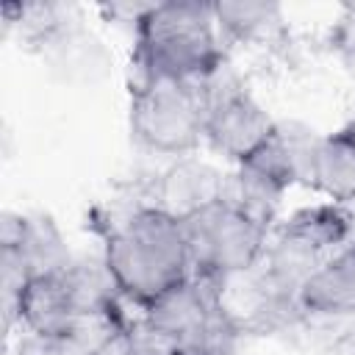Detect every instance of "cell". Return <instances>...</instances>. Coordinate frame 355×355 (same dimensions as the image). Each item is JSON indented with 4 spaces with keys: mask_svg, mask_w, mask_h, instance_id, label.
I'll list each match as a JSON object with an SVG mask.
<instances>
[{
    "mask_svg": "<svg viewBox=\"0 0 355 355\" xmlns=\"http://www.w3.org/2000/svg\"><path fill=\"white\" fill-rule=\"evenodd\" d=\"M227 58L211 3H153L133 33L130 80H202Z\"/></svg>",
    "mask_w": 355,
    "mask_h": 355,
    "instance_id": "6da1fadb",
    "label": "cell"
},
{
    "mask_svg": "<svg viewBox=\"0 0 355 355\" xmlns=\"http://www.w3.org/2000/svg\"><path fill=\"white\" fill-rule=\"evenodd\" d=\"M103 258L111 266L122 297L139 311L191 275L183 222L141 202L116 230L103 239Z\"/></svg>",
    "mask_w": 355,
    "mask_h": 355,
    "instance_id": "7a4b0ae2",
    "label": "cell"
},
{
    "mask_svg": "<svg viewBox=\"0 0 355 355\" xmlns=\"http://www.w3.org/2000/svg\"><path fill=\"white\" fill-rule=\"evenodd\" d=\"M128 125L133 141L155 155H194L205 141V97L200 80L144 78L128 83Z\"/></svg>",
    "mask_w": 355,
    "mask_h": 355,
    "instance_id": "3957f363",
    "label": "cell"
},
{
    "mask_svg": "<svg viewBox=\"0 0 355 355\" xmlns=\"http://www.w3.org/2000/svg\"><path fill=\"white\" fill-rule=\"evenodd\" d=\"M200 89L205 97V144L225 161L241 164L269 139L275 116L255 100L230 58L202 78Z\"/></svg>",
    "mask_w": 355,
    "mask_h": 355,
    "instance_id": "277c9868",
    "label": "cell"
},
{
    "mask_svg": "<svg viewBox=\"0 0 355 355\" xmlns=\"http://www.w3.org/2000/svg\"><path fill=\"white\" fill-rule=\"evenodd\" d=\"M191 275L222 280L261 263L272 227L219 200L202 214L183 222Z\"/></svg>",
    "mask_w": 355,
    "mask_h": 355,
    "instance_id": "5b68a950",
    "label": "cell"
},
{
    "mask_svg": "<svg viewBox=\"0 0 355 355\" xmlns=\"http://www.w3.org/2000/svg\"><path fill=\"white\" fill-rule=\"evenodd\" d=\"M225 178L227 172H222L211 161H202L197 155H183L175 158L169 166H164L144 186V194L153 208L164 211L178 222H186L222 200Z\"/></svg>",
    "mask_w": 355,
    "mask_h": 355,
    "instance_id": "8992f818",
    "label": "cell"
},
{
    "mask_svg": "<svg viewBox=\"0 0 355 355\" xmlns=\"http://www.w3.org/2000/svg\"><path fill=\"white\" fill-rule=\"evenodd\" d=\"M0 247H11L33 275L67 272L75 261L58 222L44 211H3L0 216Z\"/></svg>",
    "mask_w": 355,
    "mask_h": 355,
    "instance_id": "52a82bcc",
    "label": "cell"
},
{
    "mask_svg": "<svg viewBox=\"0 0 355 355\" xmlns=\"http://www.w3.org/2000/svg\"><path fill=\"white\" fill-rule=\"evenodd\" d=\"M78 311L72 305L64 272L58 275H33L14 308V319L6 324L8 336L28 330L39 336H58L67 338Z\"/></svg>",
    "mask_w": 355,
    "mask_h": 355,
    "instance_id": "ba28073f",
    "label": "cell"
},
{
    "mask_svg": "<svg viewBox=\"0 0 355 355\" xmlns=\"http://www.w3.org/2000/svg\"><path fill=\"white\" fill-rule=\"evenodd\" d=\"M305 319L355 316V244L333 252L297 291Z\"/></svg>",
    "mask_w": 355,
    "mask_h": 355,
    "instance_id": "9c48e42d",
    "label": "cell"
},
{
    "mask_svg": "<svg viewBox=\"0 0 355 355\" xmlns=\"http://www.w3.org/2000/svg\"><path fill=\"white\" fill-rule=\"evenodd\" d=\"M39 55L47 61L53 75H58L64 83H80V86H92V83L103 80L114 67L111 53L86 28V22L61 33Z\"/></svg>",
    "mask_w": 355,
    "mask_h": 355,
    "instance_id": "30bf717a",
    "label": "cell"
},
{
    "mask_svg": "<svg viewBox=\"0 0 355 355\" xmlns=\"http://www.w3.org/2000/svg\"><path fill=\"white\" fill-rule=\"evenodd\" d=\"M214 308H216V280L189 275L186 280L155 297L150 305H144L141 313L183 341L191 330H197L208 319Z\"/></svg>",
    "mask_w": 355,
    "mask_h": 355,
    "instance_id": "8fae6325",
    "label": "cell"
},
{
    "mask_svg": "<svg viewBox=\"0 0 355 355\" xmlns=\"http://www.w3.org/2000/svg\"><path fill=\"white\" fill-rule=\"evenodd\" d=\"M0 14L6 36H17L36 53H42L61 33L86 22L83 8L72 3H6Z\"/></svg>",
    "mask_w": 355,
    "mask_h": 355,
    "instance_id": "7c38bea8",
    "label": "cell"
},
{
    "mask_svg": "<svg viewBox=\"0 0 355 355\" xmlns=\"http://www.w3.org/2000/svg\"><path fill=\"white\" fill-rule=\"evenodd\" d=\"M225 44L266 47L283 39L286 17L277 3H211Z\"/></svg>",
    "mask_w": 355,
    "mask_h": 355,
    "instance_id": "4fadbf2b",
    "label": "cell"
},
{
    "mask_svg": "<svg viewBox=\"0 0 355 355\" xmlns=\"http://www.w3.org/2000/svg\"><path fill=\"white\" fill-rule=\"evenodd\" d=\"M311 189L333 202L355 197V122H347L338 130L322 136Z\"/></svg>",
    "mask_w": 355,
    "mask_h": 355,
    "instance_id": "5bb4252c",
    "label": "cell"
},
{
    "mask_svg": "<svg viewBox=\"0 0 355 355\" xmlns=\"http://www.w3.org/2000/svg\"><path fill=\"white\" fill-rule=\"evenodd\" d=\"M72 305L78 313H92V311H114L125 305L128 300L119 291V283L105 263L103 252L97 255H75L69 269L64 272ZM136 308V305H133Z\"/></svg>",
    "mask_w": 355,
    "mask_h": 355,
    "instance_id": "9a60e30c",
    "label": "cell"
},
{
    "mask_svg": "<svg viewBox=\"0 0 355 355\" xmlns=\"http://www.w3.org/2000/svg\"><path fill=\"white\" fill-rule=\"evenodd\" d=\"M275 227H283V230L305 239L327 258L333 252H338L341 247H347V239H349L344 208H341V202H333V200L302 205L294 214H288L283 222H277Z\"/></svg>",
    "mask_w": 355,
    "mask_h": 355,
    "instance_id": "2e32d148",
    "label": "cell"
},
{
    "mask_svg": "<svg viewBox=\"0 0 355 355\" xmlns=\"http://www.w3.org/2000/svg\"><path fill=\"white\" fill-rule=\"evenodd\" d=\"M241 341H244V333L216 305L208 313V319L197 330H191L180 344H183V355H236Z\"/></svg>",
    "mask_w": 355,
    "mask_h": 355,
    "instance_id": "e0dca14e",
    "label": "cell"
},
{
    "mask_svg": "<svg viewBox=\"0 0 355 355\" xmlns=\"http://www.w3.org/2000/svg\"><path fill=\"white\" fill-rule=\"evenodd\" d=\"M125 344L130 355H183V344L175 333L155 324L150 316L136 311L125 327Z\"/></svg>",
    "mask_w": 355,
    "mask_h": 355,
    "instance_id": "ac0fdd59",
    "label": "cell"
},
{
    "mask_svg": "<svg viewBox=\"0 0 355 355\" xmlns=\"http://www.w3.org/2000/svg\"><path fill=\"white\" fill-rule=\"evenodd\" d=\"M330 50L336 53V58L355 72V3L341 6L338 17L333 19L330 28Z\"/></svg>",
    "mask_w": 355,
    "mask_h": 355,
    "instance_id": "d6986e66",
    "label": "cell"
},
{
    "mask_svg": "<svg viewBox=\"0 0 355 355\" xmlns=\"http://www.w3.org/2000/svg\"><path fill=\"white\" fill-rule=\"evenodd\" d=\"M11 355H80L67 338L58 336H39L19 330L11 336Z\"/></svg>",
    "mask_w": 355,
    "mask_h": 355,
    "instance_id": "ffe728a7",
    "label": "cell"
},
{
    "mask_svg": "<svg viewBox=\"0 0 355 355\" xmlns=\"http://www.w3.org/2000/svg\"><path fill=\"white\" fill-rule=\"evenodd\" d=\"M153 3H111V6H100L97 11L103 14V19L108 25H116V28H128L130 33H136L139 22L144 19V14L150 11Z\"/></svg>",
    "mask_w": 355,
    "mask_h": 355,
    "instance_id": "44dd1931",
    "label": "cell"
},
{
    "mask_svg": "<svg viewBox=\"0 0 355 355\" xmlns=\"http://www.w3.org/2000/svg\"><path fill=\"white\" fill-rule=\"evenodd\" d=\"M341 208H344V216H347V233H349L347 247H349V244H355V197L344 200V202H341Z\"/></svg>",
    "mask_w": 355,
    "mask_h": 355,
    "instance_id": "7402d4cb",
    "label": "cell"
}]
</instances>
